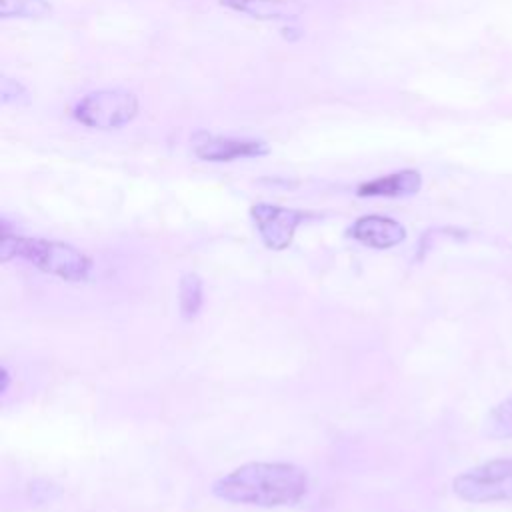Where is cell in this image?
<instances>
[{"instance_id":"9","label":"cell","mask_w":512,"mask_h":512,"mask_svg":"<svg viewBox=\"0 0 512 512\" xmlns=\"http://www.w3.org/2000/svg\"><path fill=\"white\" fill-rule=\"evenodd\" d=\"M224 6L256 20L290 22L304 12L302 0H222Z\"/></svg>"},{"instance_id":"2","label":"cell","mask_w":512,"mask_h":512,"mask_svg":"<svg viewBox=\"0 0 512 512\" xmlns=\"http://www.w3.org/2000/svg\"><path fill=\"white\" fill-rule=\"evenodd\" d=\"M12 258H22L38 270L68 282L88 280L92 272V260L72 244L10 234L8 222L2 220L0 260L8 262Z\"/></svg>"},{"instance_id":"4","label":"cell","mask_w":512,"mask_h":512,"mask_svg":"<svg viewBox=\"0 0 512 512\" xmlns=\"http://www.w3.org/2000/svg\"><path fill=\"white\" fill-rule=\"evenodd\" d=\"M138 114V98L122 88L96 90L74 106V118L96 130H114L130 124Z\"/></svg>"},{"instance_id":"14","label":"cell","mask_w":512,"mask_h":512,"mask_svg":"<svg viewBox=\"0 0 512 512\" xmlns=\"http://www.w3.org/2000/svg\"><path fill=\"white\" fill-rule=\"evenodd\" d=\"M0 374H2V376H0V378H2V386H0V390H2V392H6V388H8V382H10L8 370H6V368H2V372H0Z\"/></svg>"},{"instance_id":"5","label":"cell","mask_w":512,"mask_h":512,"mask_svg":"<svg viewBox=\"0 0 512 512\" xmlns=\"http://www.w3.org/2000/svg\"><path fill=\"white\" fill-rule=\"evenodd\" d=\"M250 216L256 224V230L262 242L270 250H284L292 244L296 228L308 218L306 212L274 206V204H254Z\"/></svg>"},{"instance_id":"3","label":"cell","mask_w":512,"mask_h":512,"mask_svg":"<svg viewBox=\"0 0 512 512\" xmlns=\"http://www.w3.org/2000/svg\"><path fill=\"white\" fill-rule=\"evenodd\" d=\"M454 494L470 504L512 502V458L472 466L452 480Z\"/></svg>"},{"instance_id":"11","label":"cell","mask_w":512,"mask_h":512,"mask_svg":"<svg viewBox=\"0 0 512 512\" xmlns=\"http://www.w3.org/2000/svg\"><path fill=\"white\" fill-rule=\"evenodd\" d=\"M178 302L184 320H192L202 306V280L198 274H184L178 286Z\"/></svg>"},{"instance_id":"6","label":"cell","mask_w":512,"mask_h":512,"mask_svg":"<svg viewBox=\"0 0 512 512\" xmlns=\"http://www.w3.org/2000/svg\"><path fill=\"white\" fill-rule=\"evenodd\" d=\"M194 154L208 162H230L238 158H258L268 154V144L256 138H234V136H214L198 132L194 136Z\"/></svg>"},{"instance_id":"10","label":"cell","mask_w":512,"mask_h":512,"mask_svg":"<svg viewBox=\"0 0 512 512\" xmlns=\"http://www.w3.org/2000/svg\"><path fill=\"white\" fill-rule=\"evenodd\" d=\"M484 434L492 440L512 438V394L500 400L484 418Z\"/></svg>"},{"instance_id":"7","label":"cell","mask_w":512,"mask_h":512,"mask_svg":"<svg viewBox=\"0 0 512 512\" xmlns=\"http://www.w3.org/2000/svg\"><path fill=\"white\" fill-rule=\"evenodd\" d=\"M348 234L362 242L364 246H370V248H376V250H386V248H392L400 242H404L406 238V228L396 222L394 218H388V216H380V214H368V216H362L358 218Z\"/></svg>"},{"instance_id":"12","label":"cell","mask_w":512,"mask_h":512,"mask_svg":"<svg viewBox=\"0 0 512 512\" xmlns=\"http://www.w3.org/2000/svg\"><path fill=\"white\" fill-rule=\"evenodd\" d=\"M50 12L48 0H0L2 18H42Z\"/></svg>"},{"instance_id":"13","label":"cell","mask_w":512,"mask_h":512,"mask_svg":"<svg viewBox=\"0 0 512 512\" xmlns=\"http://www.w3.org/2000/svg\"><path fill=\"white\" fill-rule=\"evenodd\" d=\"M20 96L28 98V92H26L18 82L4 78V82H2V102H4V104L12 102V100H14V102H26V100H22Z\"/></svg>"},{"instance_id":"1","label":"cell","mask_w":512,"mask_h":512,"mask_svg":"<svg viewBox=\"0 0 512 512\" xmlns=\"http://www.w3.org/2000/svg\"><path fill=\"white\" fill-rule=\"evenodd\" d=\"M216 498L262 508L290 506L308 492V476L288 462H248L212 484Z\"/></svg>"},{"instance_id":"8","label":"cell","mask_w":512,"mask_h":512,"mask_svg":"<svg viewBox=\"0 0 512 512\" xmlns=\"http://www.w3.org/2000/svg\"><path fill=\"white\" fill-rule=\"evenodd\" d=\"M422 176L418 170H400L368 182H362L356 188V194L362 198H404L420 190Z\"/></svg>"}]
</instances>
